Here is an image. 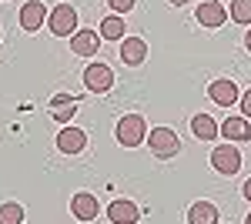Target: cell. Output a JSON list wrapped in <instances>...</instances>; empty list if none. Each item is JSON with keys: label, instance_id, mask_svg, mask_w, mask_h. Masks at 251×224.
<instances>
[{"label": "cell", "instance_id": "6", "mask_svg": "<svg viewBox=\"0 0 251 224\" xmlns=\"http://www.w3.org/2000/svg\"><path fill=\"white\" fill-rule=\"evenodd\" d=\"M47 17H50V14H47V7H44L40 0H27V3L20 7V27H24L27 34H37L40 27L47 24Z\"/></svg>", "mask_w": 251, "mask_h": 224}, {"label": "cell", "instance_id": "24", "mask_svg": "<svg viewBox=\"0 0 251 224\" xmlns=\"http://www.w3.org/2000/svg\"><path fill=\"white\" fill-rule=\"evenodd\" d=\"M171 7H184V3H191V0H168Z\"/></svg>", "mask_w": 251, "mask_h": 224}, {"label": "cell", "instance_id": "7", "mask_svg": "<svg viewBox=\"0 0 251 224\" xmlns=\"http://www.w3.org/2000/svg\"><path fill=\"white\" fill-rule=\"evenodd\" d=\"M194 17H198V24H201V27L214 30V27H221V24H225L228 10H225V3H221V0H204V3H198Z\"/></svg>", "mask_w": 251, "mask_h": 224}, {"label": "cell", "instance_id": "25", "mask_svg": "<svg viewBox=\"0 0 251 224\" xmlns=\"http://www.w3.org/2000/svg\"><path fill=\"white\" fill-rule=\"evenodd\" d=\"M245 47H248V54H251V30L245 34Z\"/></svg>", "mask_w": 251, "mask_h": 224}, {"label": "cell", "instance_id": "15", "mask_svg": "<svg viewBox=\"0 0 251 224\" xmlns=\"http://www.w3.org/2000/svg\"><path fill=\"white\" fill-rule=\"evenodd\" d=\"M221 134H225V141H251V124H248V117H241V114L228 117V121L221 124Z\"/></svg>", "mask_w": 251, "mask_h": 224}, {"label": "cell", "instance_id": "3", "mask_svg": "<svg viewBox=\"0 0 251 224\" xmlns=\"http://www.w3.org/2000/svg\"><path fill=\"white\" fill-rule=\"evenodd\" d=\"M148 148H151L154 157L168 161V157H174L181 150V141H177V134L171 127H154V131H148Z\"/></svg>", "mask_w": 251, "mask_h": 224}, {"label": "cell", "instance_id": "23", "mask_svg": "<svg viewBox=\"0 0 251 224\" xmlns=\"http://www.w3.org/2000/svg\"><path fill=\"white\" fill-rule=\"evenodd\" d=\"M241 194H245V198H248V201H251V177H248V181H245V187H241Z\"/></svg>", "mask_w": 251, "mask_h": 224}, {"label": "cell", "instance_id": "19", "mask_svg": "<svg viewBox=\"0 0 251 224\" xmlns=\"http://www.w3.org/2000/svg\"><path fill=\"white\" fill-rule=\"evenodd\" d=\"M228 17H231L234 24H245V27H251V0H231Z\"/></svg>", "mask_w": 251, "mask_h": 224}, {"label": "cell", "instance_id": "4", "mask_svg": "<svg viewBox=\"0 0 251 224\" xmlns=\"http://www.w3.org/2000/svg\"><path fill=\"white\" fill-rule=\"evenodd\" d=\"M211 168L218 174H225V177H231L241 171V150L234 148V144H218L211 150Z\"/></svg>", "mask_w": 251, "mask_h": 224}, {"label": "cell", "instance_id": "1", "mask_svg": "<svg viewBox=\"0 0 251 224\" xmlns=\"http://www.w3.org/2000/svg\"><path fill=\"white\" fill-rule=\"evenodd\" d=\"M144 134H148L144 114H124V117L117 121V127H114V137H117L121 148H137V144H144Z\"/></svg>", "mask_w": 251, "mask_h": 224}, {"label": "cell", "instance_id": "21", "mask_svg": "<svg viewBox=\"0 0 251 224\" xmlns=\"http://www.w3.org/2000/svg\"><path fill=\"white\" fill-rule=\"evenodd\" d=\"M137 0H107V7H114V14H127V10H134Z\"/></svg>", "mask_w": 251, "mask_h": 224}, {"label": "cell", "instance_id": "13", "mask_svg": "<svg viewBox=\"0 0 251 224\" xmlns=\"http://www.w3.org/2000/svg\"><path fill=\"white\" fill-rule=\"evenodd\" d=\"M97 47H100V34L91 30V27H87V30H77V34L71 37V50L77 57H94Z\"/></svg>", "mask_w": 251, "mask_h": 224}, {"label": "cell", "instance_id": "9", "mask_svg": "<svg viewBox=\"0 0 251 224\" xmlns=\"http://www.w3.org/2000/svg\"><path fill=\"white\" fill-rule=\"evenodd\" d=\"M208 97H211L218 107H231L234 100H241V94H238V87H234L231 80H225V77H218V80H211V87H208Z\"/></svg>", "mask_w": 251, "mask_h": 224}, {"label": "cell", "instance_id": "16", "mask_svg": "<svg viewBox=\"0 0 251 224\" xmlns=\"http://www.w3.org/2000/svg\"><path fill=\"white\" fill-rule=\"evenodd\" d=\"M97 34H100V40H124V34H127L124 17H121V14L104 17V20H100V27H97Z\"/></svg>", "mask_w": 251, "mask_h": 224}, {"label": "cell", "instance_id": "10", "mask_svg": "<svg viewBox=\"0 0 251 224\" xmlns=\"http://www.w3.org/2000/svg\"><path fill=\"white\" fill-rule=\"evenodd\" d=\"M107 218H111V224H137L141 211H137L134 201L117 198V201H111V207H107Z\"/></svg>", "mask_w": 251, "mask_h": 224}, {"label": "cell", "instance_id": "17", "mask_svg": "<svg viewBox=\"0 0 251 224\" xmlns=\"http://www.w3.org/2000/svg\"><path fill=\"white\" fill-rule=\"evenodd\" d=\"M50 107H54V121L67 124V121L77 114V97H71V94H57V97L50 100Z\"/></svg>", "mask_w": 251, "mask_h": 224}, {"label": "cell", "instance_id": "11", "mask_svg": "<svg viewBox=\"0 0 251 224\" xmlns=\"http://www.w3.org/2000/svg\"><path fill=\"white\" fill-rule=\"evenodd\" d=\"M121 60H124L127 67H141V64L148 60V44L141 37H124L121 40Z\"/></svg>", "mask_w": 251, "mask_h": 224}, {"label": "cell", "instance_id": "8", "mask_svg": "<svg viewBox=\"0 0 251 224\" xmlns=\"http://www.w3.org/2000/svg\"><path fill=\"white\" fill-rule=\"evenodd\" d=\"M71 214L77 218V221H94L97 214H100V204H97V198L91 191H77L74 198H71Z\"/></svg>", "mask_w": 251, "mask_h": 224}, {"label": "cell", "instance_id": "20", "mask_svg": "<svg viewBox=\"0 0 251 224\" xmlns=\"http://www.w3.org/2000/svg\"><path fill=\"white\" fill-rule=\"evenodd\" d=\"M0 224H24V207H20L17 201L0 204Z\"/></svg>", "mask_w": 251, "mask_h": 224}, {"label": "cell", "instance_id": "12", "mask_svg": "<svg viewBox=\"0 0 251 224\" xmlns=\"http://www.w3.org/2000/svg\"><path fill=\"white\" fill-rule=\"evenodd\" d=\"M87 148V134L80 131V127H64L57 134V150L60 154H80V150Z\"/></svg>", "mask_w": 251, "mask_h": 224}, {"label": "cell", "instance_id": "2", "mask_svg": "<svg viewBox=\"0 0 251 224\" xmlns=\"http://www.w3.org/2000/svg\"><path fill=\"white\" fill-rule=\"evenodd\" d=\"M47 27H50V34L54 37H74L77 34V7H71V3H57L54 10H50V17H47Z\"/></svg>", "mask_w": 251, "mask_h": 224}, {"label": "cell", "instance_id": "18", "mask_svg": "<svg viewBox=\"0 0 251 224\" xmlns=\"http://www.w3.org/2000/svg\"><path fill=\"white\" fill-rule=\"evenodd\" d=\"M188 224H218V207L211 201H198L188 211Z\"/></svg>", "mask_w": 251, "mask_h": 224}, {"label": "cell", "instance_id": "5", "mask_svg": "<svg viewBox=\"0 0 251 224\" xmlns=\"http://www.w3.org/2000/svg\"><path fill=\"white\" fill-rule=\"evenodd\" d=\"M84 87L91 94H107L114 87V71H111L107 64H87V71H84Z\"/></svg>", "mask_w": 251, "mask_h": 224}, {"label": "cell", "instance_id": "22", "mask_svg": "<svg viewBox=\"0 0 251 224\" xmlns=\"http://www.w3.org/2000/svg\"><path fill=\"white\" fill-rule=\"evenodd\" d=\"M238 104H241V117H251V87L241 94V100H238Z\"/></svg>", "mask_w": 251, "mask_h": 224}, {"label": "cell", "instance_id": "14", "mask_svg": "<svg viewBox=\"0 0 251 224\" xmlns=\"http://www.w3.org/2000/svg\"><path fill=\"white\" fill-rule=\"evenodd\" d=\"M191 134L198 141H214V137L221 134V124L214 121L211 114H194L191 117Z\"/></svg>", "mask_w": 251, "mask_h": 224}, {"label": "cell", "instance_id": "26", "mask_svg": "<svg viewBox=\"0 0 251 224\" xmlns=\"http://www.w3.org/2000/svg\"><path fill=\"white\" fill-rule=\"evenodd\" d=\"M245 224H251V214H248V218H245Z\"/></svg>", "mask_w": 251, "mask_h": 224}]
</instances>
